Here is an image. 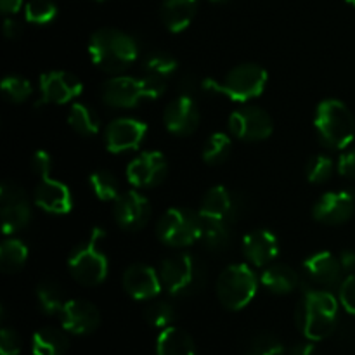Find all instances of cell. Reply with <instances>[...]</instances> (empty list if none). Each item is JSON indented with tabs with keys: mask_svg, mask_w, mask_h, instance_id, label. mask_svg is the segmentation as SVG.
I'll list each match as a JSON object with an SVG mask.
<instances>
[{
	"mask_svg": "<svg viewBox=\"0 0 355 355\" xmlns=\"http://www.w3.org/2000/svg\"><path fill=\"white\" fill-rule=\"evenodd\" d=\"M89 55L94 64L107 73H121L139 58V45L134 38L116 28H103L89 40Z\"/></svg>",
	"mask_w": 355,
	"mask_h": 355,
	"instance_id": "cell-1",
	"label": "cell"
},
{
	"mask_svg": "<svg viewBox=\"0 0 355 355\" xmlns=\"http://www.w3.org/2000/svg\"><path fill=\"white\" fill-rule=\"evenodd\" d=\"M297 322L311 342H321L333 335L338 322V300L326 290H307L297 311Z\"/></svg>",
	"mask_w": 355,
	"mask_h": 355,
	"instance_id": "cell-2",
	"label": "cell"
},
{
	"mask_svg": "<svg viewBox=\"0 0 355 355\" xmlns=\"http://www.w3.org/2000/svg\"><path fill=\"white\" fill-rule=\"evenodd\" d=\"M166 89L165 80L146 75L144 78L135 76H116L104 82L101 97L104 103L118 110H130L142 101H155L163 96Z\"/></svg>",
	"mask_w": 355,
	"mask_h": 355,
	"instance_id": "cell-3",
	"label": "cell"
},
{
	"mask_svg": "<svg viewBox=\"0 0 355 355\" xmlns=\"http://www.w3.org/2000/svg\"><path fill=\"white\" fill-rule=\"evenodd\" d=\"M267 80L269 75L262 66L246 62L232 68L222 82L214 78L203 80V89L225 96L234 103H248L262 96L267 87Z\"/></svg>",
	"mask_w": 355,
	"mask_h": 355,
	"instance_id": "cell-4",
	"label": "cell"
},
{
	"mask_svg": "<svg viewBox=\"0 0 355 355\" xmlns=\"http://www.w3.org/2000/svg\"><path fill=\"white\" fill-rule=\"evenodd\" d=\"M318 135L328 148L345 149L355 137V118L345 103L326 99L319 103L314 116Z\"/></svg>",
	"mask_w": 355,
	"mask_h": 355,
	"instance_id": "cell-5",
	"label": "cell"
},
{
	"mask_svg": "<svg viewBox=\"0 0 355 355\" xmlns=\"http://www.w3.org/2000/svg\"><path fill=\"white\" fill-rule=\"evenodd\" d=\"M104 238L103 229L96 227L85 243L76 246L68 259V269L73 279L83 286H97L103 283L107 276L106 253L101 248V241Z\"/></svg>",
	"mask_w": 355,
	"mask_h": 355,
	"instance_id": "cell-6",
	"label": "cell"
},
{
	"mask_svg": "<svg viewBox=\"0 0 355 355\" xmlns=\"http://www.w3.org/2000/svg\"><path fill=\"white\" fill-rule=\"evenodd\" d=\"M259 277L246 263L225 267L217 279V297L227 311H241L255 298Z\"/></svg>",
	"mask_w": 355,
	"mask_h": 355,
	"instance_id": "cell-7",
	"label": "cell"
},
{
	"mask_svg": "<svg viewBox=\"0 0 355 355\" xmlns=\"http://www.w3.org/2000/svg\"><path fill=\"white\" fill-rule=\"evenodd\" d=\"M162 284L170 295H187L203 284V267L189 253L168 257L158 269Z\"/></svg>",
	"mask_w": 355,
	"mask_h": 355,
	"instance_id": "cell-8",
	"label": "cell"
},
{
	"mask_svg": "<svg viewBox=\"0 0 355 355\" xmlns=\"http://www.w3.org/2000/svg\"><path fill=\"white\" fill-rule=\"evenodd\" d=\"M156 236L173 248L193 245L200 236V214L186 208H168L156 224Z\"/></svg>",
	"mask_w": 355,
	"mask_h": 355,
	"instance_id": "cell-9",
	"label": "cell"
},
{
	"mask_svg": "<svg viewBox=\"0 0 355 355\" xmlns=\"http://www.w3.org/2000/svg\"><path fill=\"white\" fill-rule=\"evenodd\" d=\"M0 218L3 234H12L30 224V201L17 184L3 182L0 187Z\"/></svg>",
	"mask_w": 355,
	"mask_h": 355,
	"instance_id": "cell-10",
	"label": "cell"
},
{
	"mask_svg": "<svg viewBox=\"0 0 355 355\" xmlns=\"http://www.w3.org/2000/svg\"><path fill=\"white\" fill-rule=\"evenodd\" d=\"M229 130L236 139L248 142L266 141L272 135L274 123L266 110L257 106L236 110L229 118Z\"/></svg>",
	"mask_w": 355,
	"mask_h": 355,
	"instance_id": "cell-11",
	"label": "cell"
},
{
	"mask_svg": "<svg viewBox=\"0 0 355 355\" xmlns=\"http://www.w3.org/2000/svg\"><path fill=\"white\" fill-rule=\"evenodd\" d=\"M168 163L159 151H144L135 156L127 166V179L139 189L155 187L165 180Z\"/></svg>",
	"mask_w": 355,
	"mask_h": 355,
	"instance_id": "cell-12",
	"label": "cell"
},
{
	"mask_svg": "<svg viewBox=\"0 0 355 355\" xmlns=\"http://www.w3.org/2000/svg\"><path fill=\"white\" fill-rule=\"evenodd\" d=\"M148 134V125L135 118H118L111 121L104 132V144L110 153H120L137 149Z\"/></svg>",
	"mask_w": 355,
	"mask_h": 355,
	"instance_id": "cell-13",
	"label": "cell"
},
{
	"mask_svg": "<svg viewBox=\"0 0 355 355\" xmlns=\"http://www.w3.org/2000/svg\"><path fill=\"white\" fill-rule=\"evenodd\" d=\"M83 85L75 75L68 71H47L40 76V99L38 106L45 104H66L82 94Z\"/></svg>",
	"mask_w": 355,
	"mask_h": 355,
	"instance_id": "cell-14",
	"label": "cell"
},
{
	"mask_svg": "<svg viewBox=\"0 0 355 355\" xmlns=\"http://www.w3.org/2000/svg\"><path fill=\"white\" fill-rule=\"evenodd\" d=\"M113 215L121 229L139 231L151 218V205L148 198L142 196L137 191H127L114 200Z\"/></svg>",
	"mask_w": 355,
	"mask_h": 355,
	"instance_id": "cell-15",
	"label": "cell"
},
{
	"mask_svg": "<svg viewBox=\"0 0 355 355\" xmlns=\"http://www.w3.org/2000/svg\"><path fill=\"white\" fill-rule=\"evenodd\" d=\"M355 211V196L350 191H331L315 201L312 215L318 222L326 225L345 224Z\"/></svg>",
	"mask_w": 355,
	"mask_h": 355,
	"instance_id": "cell-16",
	"label": "cell"
},
{
	"mask_svg": "<svg viewBox=\"0 0 355 355\" xmlns=\"http://www.w3.org/2000/svg\"><path fill=\"white\" fill-rule=\"evenodd\" d=\"M121 283L125 291L134 300H153L158 297L163 288L158 270L146 263H132L130 267H127Z\"/></svg>",
	"mask_w": 355,
	"mask_h": 355,
	"instance_id": "cell-17",
	"label": "cell"
},
{
	"mask_svg": "<svg viewBox=\"0 0 355 355\" xmlns=\"http://www.w3.org/2000/svg\"><path fill=\"white\" fill-rule=\"evenodd\" d=\"M61 326L71 335H90L101 324L99 309L87 300H68L59 314Z\"/></svg>",
	"mask_w": 355,
	"mask_h": 355,
	"instance_id": "cell-18",
	"label": "cell"
},
{
	"mask_svg": "<svg viewBox=\"0 0 355 355\" xmlns=\"http://www.w3.org/2000/svg\"><path fill=\"white\" fill-rule=\"evenodd\" d=\"M165 127L175 135H191L200 125V110L191 96H179L166 106Z\"/></svg>",
	"mask_w": 355,
	"mask_h": 355,
	"instance_id": "cell-19",
	"label": "cell"
},
{
	"mask_svg": "<svg viewBox=\"0 0 355 355\" xmlns=\"http://www.w3.org/2000/svg\"><path fill=\"white\" fill-rule=\"evenodd\" d=\"M35 203L49 214L64 215L73 208L71 191L61 180L52 179L51 175H44L40 177L37 189H35Z\"/></svg>",
	"mask_w": 355,
	"mask_h": 355,
	"instance_id": "cell-20",
	"label": "cell"
},
{
	"mask_svg": "<svg viewBox=\"0 0 355 355\" xmlns=\"http://www.w3.org/2000/svg\"><path fill=\"white\" fill-rule=\"evenodd\" d=\"M243 253L246 260L257 267H266L279 255V241L267 229H257L243 238Z\"/></svg>",
	"mask_w": 355,
	"mask_h": 355,
	"instance_id": "cell-21",
	"label": "cell"
},
{
	"mask_svg": "<svg viewBox=\"0 0 355 355\" xmlns=\"http://www.w3.org/2000/svg\"><path fill=\"white\" fill-rule=\"evenodd\" d=\"M304 269L314 283L321 286H335L342 277L343 266L331 252H319L305 260Z\"/></svg>",
	"mask_w": 355,
	"mask_h": 355,
	"instance_id": "cell-22",
	"label": "cell"
},
{
	"mask_svg": "<svg viewBox=\"0 0 355 355\" xmlns=\"http://www.w3.org/2000/svg\"><path fill=\"white\" fill-rule=\"evenodd\" d=\"M196 9L198 0H163L162 21L168 31L180 33L194 19Z\"/></svg>",
	"mask_w": 355,
	"mask_h": 355,
	"instance_id": "cell-23",
	"label": "cell"
},
{
	"mask_svg": "<svg viewBox=\"0 0 355 355\" xmlns=\"http://www.w3.org/2000/svg\"><path fill=\"white\" fill-rule=\"evenodd\" d=\"M260 283L274 295H288L297 290L300 277L297 270L286 263H270L263 269Z\"/></svg>",
	"mask_w": 355,
	"mask_h": 355,
	"instance_id": "cell-24",
	"label": "cell"
},
{
	"mask_svg": "<svg viewBox=\"0 0 355 355\" xmlns=\"http://www.w3.org/2000/svg\"><path fill=\"white\" fill-rule=\"evenodd\" d=\"M66 329L42 328L33 333L31 338V354L33 355H64L69 349V338Z\"/></svg>",
	"mask_w": 355,
	"mask_h": 355,
	"instance_id": "cell-25",
	"label": "cell"
},
{
	"mask_svg": "<svg viewBox=\"0 0 355 355\" xmlns=\"http://www.w3.org/2000/svg\"><path fill=\"white\" fill-rule=\"evenodd\" d=\"M156 355H196L194 342L184 329L168 326L156 340Z\"/></svg>",
	"mask_w": 355,
	"mask_h": 355,
	"instance_id": "cell-26",
	"label": "cell"
},
{
	"mask_svg": "<svg viewBox=\"0 0 355 355\" xmlns=\"http://www.w3.org/2000/svg\"><path fill=\"white\" fill-rule=\"evenodd\" d=\"M198 214L207 218L227 220L232 214V196L224 186H214L203 196Z\"/></svg>",
	"mask_w": 355,
	"mask_h": 355,
	"instance_id": "cell-27",
	"label": "cell"
},
{
	"mask_svg": "<svg viewBox=\"0 0 355 355\" xmlns=\"http://www.w3.org/2000/svg\"><path fill=\"white\" fill-rule=\"evenodd\" d=\"M198 241L211 252H220L229 245L227 220L207 218L200 215V236Z\"/></svg>",
	"mask_w": 355,
	"mask_h": 355,
	"instance_id": "cell-28",
	"label": "cell"
},
{
	"mask_svg": "<svg viewBox=\"0 0 355 355\" xmlns=\"http://www.w3.org/2000/svg\"><path fill=\"white\" fill-rule=\"evenodd\" d=\"M28 246L21 239H6L0 246V269L6 274H14L26 263Z\"/></svg>",
	"mask_w": 355,
	"mask_h": 355,
	"instance_id": "cell-29",
	"label": "cell"
},
{
	"mask_svg": "<svg viewBox=\"0 0 355 355\" xmlns=\"http://www.w3.org/2000/svg\"><path fill=\"white\" fill-rule=\"evenodd\" d=\"M37 302L47 315L61 314L66 305V297L62 288L54 281H42L37 286Z\"/></svg>",
	"mask_w": 355,
	"mask_h": 355,
	"instance_id": "cell-30",
	"label": "cell"
},
{
	"mask_svg": "<svg viewBox=\"0 0 355 355\" xmlns=\"http://www.w3.org/2000/svg\"><path fill=\"white\" fill-rule=\"evenodd\" d=\"M68 125L80 135H96L99 132V116L87 104H73L68 114Z\"/></svg>",
	"mask_w": 355,
	"mask_h": 355,
	"instance_id": "cell-31",
	"label": "cell"
},
{
	"mask_svg": "<svg viewBox=\"0 0 355 355\" xmlns=\"http://www.w3.org/2000/svg\"><path fill=\"white\" fill-rule=\"evenodd\" d=\"M232 151V141L227 134H222V132H215L210 137L207 139L203 146V151H201V156H203V162L207 165H222L225 159L231 156Z\"/></svg>",
	"mask_w": 355,
	"mask_h": 355,
	"instance_id": "cell-32",
	"label": "cell"
},
{
	"mask_svg": "<svg viewBox=\"0 0 355 355\" xmlns=\"http://www.w3.org/2000/svg\"><path fill=\"white\" fill-rule=\"evenodd\" d=\"M89 182L94 194H96L101 201H114L121 194L120 182H118V179L114 177V173L107 172V170H97V172L90 173Z\"/></svg>",
	"mask_w": 355,
	"mask_h": 355,
	"instance_id": "cell-33",
	"label": "cell"
},
{
	"mask_svg": "<svg viewBox=\"0 0 355 355\" xmlns=\"http://www.w3.org/2000/svg\"><path fill=\"white\" fill-rule=\"evenodd\" d=\"M58 16V6L52 0H30L24 6V17L33 24H49Z\"/></svg>",
	"mask_w": 355,
	"mask_h": 355,
	"instance_id": "cell-34",
	"label": "cell"
},
{
	"mask_svg": "<svg viewBox=\"0 0 355 355\" xmlns=\"http://www.w3.org/2000/svg\"><path fill=\"white\" fill-rule=\"evenodd\" d=\"M177 61L168 54H163V52H156L151 54L144 62V71L146 75L156 76V78L166 80L168 76H172L177 71Z\"/></svg>",
	"mask_w": 355,
	"mask_h": 355,
	"instance_id": "cell-35",
	"label": "cell"
},
{
	"mask_svg": "<svg viewBox=\"0 0 355 355\" xmlns=\"http://www.w3.org/2000/svg\"><path fill=\"white\" fill-rule=\"evenodd\" d=\"M2 92L6 99H9L10 103H24L28 97L33 94V89H31V83L28 82L26 78L17 75L6 76L2 80Z\"/></svg>",
	"mask_w": 355,
	"mask_h": 355,
	"instance_id": "cell-36",
	"label": "cell"
},
{
	"mask_svg": "<svg viewBox=\"0 0 355 355\" xmlns=\"http://www.w3.org/2000/svg\"><path fill=\"white\" fill-rule=\"evenodd\" d=\"M146 321L153 326V328H168L172 324L173 318H175V312L173 307L165 300H156L146 307Z\"/></svg>",
	"mask_w": 355,
	"mask_h": 355,
	"instance_id": "cell-37",
	"label": "cell"
},
{
	"mask_svg": "<svg viewBox=\"0 0 355 355\" xmlns=\"http://www.w3.org/2000/svg\"><path fill=\"white\" fill-rule=\"evenodd\" d=\"M333 159L326 155H315L314 158L309 159L307 166H305V175H307L309 182L312 184H322L329 180L333 175Z\"/></svg>",
	"mask_w": 355,
	"mask_h": 355,
	"instance_id": "cell-38",
	"label": "cell"
},
{
	"mask_svg": "<svg viewBox=\"0 0 355 355\" xmlns=\"http://www.w3.org/2000/svg\"><path fill=\"white\" fill-rule=\"evenodd\" d=\"M284 347L276 336L260 335L250 345L248 355H283Z\"/></svg>",
	"mask_w": 355,
	"mask_h": 355,
	"instance_id": "cell-39",
	"label": "cell"
},
{
	"mask_svg": "<svg viewBox=\"0 0 355 355\" xmlns=\"http://www.w3.org/2000/svg\"><path fill=\"white\" fill-rule=\"evenodd\" d=\"M21 343L19 335L14 329L3 328L0 331V354L2 355H17L21 352Z\"/></svg>",
	"mask_w": 355,
	"mask_h": 355,
	"instance_id": "cell-40",
	"label": "cell"
},
{
	"mask_svg": "<svg viewBox=\"0 0 355 355\" xmlns=\"http://www.w3.org/2000/svg\"><path fill=\"white\" fill-rule=\"evenodd\" d=\"M340 304L349 314L355 315V272L340 284Z\"/></svg>",
	"mask_w": 355,
	"mask_h": 355,
	"instance_id": "cell-41",
	"label": "cell"
},
{
	"mask_svg": "<svg viewBox=\"0 0 355 355\" xmlns=\"http://www.w3.org/2000/svg\"><path fill=\"white\" fill-rule=\"evenodd\" d=\"M31 168L33 172L37 173L38 177L44 175H51V168H52V158L47 151L44 149H38L33 156H31Z\"/></svg>",
	"mask_w": 355,
	"mask_h": 355,
	"instance_id": "cell-42",
	"label": "cell"
},
{
	"mask_svg": "<svg viewBox=\"0 0 355 355\" xmlns=\"http://www.w3.org/2000/svg\"><path fill=\"white\" fill-rule=\"evenodd\" d=\"M338 172L340 175L349 177V179H355V149L343 153V155L340 156Z\"/></svg>",
	"mask_w": 355,
	"mask_h": 355,
	"instance_id": "cell-43",
	"label": "cell"
},
{
	"mask_svg": "<svg viewBox=\"0 0 355 355\" xmlns=\"http://www.w3.org/2000/svg\"><path fill=\"white\" fill-rule=\"evenodd\" d=\"M3 35L9 40H14V38H17L21 35V24L16 19H12V17H6L3 19Z\"/></svg>",
	"mask_w": 355,
	"mask_h": 355,
	"instance_id": "cell-44",
	"label": "cell"
},
{
	"mask_svg": "<svg viewBox=\"0 0 355 355\" xmlns=\"http://www.w3.org/2000/svg\"><path fill=\"white\" fill-rule=\"evenodd\" d=\"M23 7V0H0V9L3 14H16Z\"/></svg>",
	"mask_w": 355,
	"mask_h": 355,
	"instance_id": "cell-45",
	"label": "cell"
},
{
	"mask_svg": "<svg viewBox=\"0 0 355 355\" xmlns=\"http://www.w3.org/2000/svg\"><path fill=\"white\" fill-rule=\"evenodd\" d=\"M290 355H318L314 343H298L291 349Z\"/></svg>",
	"mask_w": 355,
	"mask_h": 355,
	"instance_id": "cell-46",
	"label": "cell"
},
{
	"mask_svg": "<svg viewBox=\"0 0 355 355\" xmlns=\"http://www.w3.org/2000/svg\"><path fill=\"white\" fill-rule=\"evenodd\" d=\"M340 262L345 270H355V252H343Z\"/></svg>",
	"mask_w": 355,
	"mask_h": 355,
	"instance_id": "cell-47",
	"label": "cell"
},
{
	"mask_svg": "<svg viewBox=\"0 0 355 355\" xmlns=\"http://www.w3.org/2000/svg\"><path fill=\"white\" fill-rule=\"evenodd\" d=\"M210 2H214V3H225V2H227V0H210Z\"/></svg>",
	"mask_w": 355,
	"mask_h": 355,
	"instance_id": "cell-48",
	"label": "cell"
},
{
	"mask_svg": "<svg viewBox=\"0 0 355 355\" xmlns=\"http://www.w3.org/2000/svg\"><path fill=\"white\" fill-rule=\"evenodd\" d=\"M345 2H349L350 6H354V7H355V0H345Z\"/></svg>",
	"mask_w": 355,
	"mask_h": 355,
	"instance_id": "cell-49",
	"label": "cell"
},
{
	"mask_svg": "<svg viewBox=\"0 0 355 355\" xmlns=\"http://www.w3.org/2000/svg\"><path fill=\"white\" fill-rule=\"evenodd\" d=\"M96 2H104V0H96Z\"/></svg>",
	"mask_w": 355,
	"mask_h": 355,
	"instance_id": "cell-50",
	"label": "cell"
}]
</instances>
